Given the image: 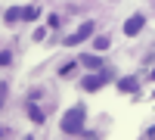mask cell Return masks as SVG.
Listing matches in <instances>:
<instances>
[{"label": "cell", "mask_w": 155, "mask_h": 140, "mask_svg": "<svg viewBox=\"0 0 155 140\" xmlns=\"http://www.w3.org/2000/svg\"><path fill=\"white\" fill-rule=\"evenodd\" d=\"M84 115H87V112H84V106H71L65 115H62L59 128L65 131V134H71V137H78V134L84 131Z\"/></svg>", "instance_id": "1"}, {"label": "cell", "mask_w": 155, "mask_h": 140, "mask_svg": "<svg viewBox=\"0 0 155 140\" xmlns=\"http://www.w3.org/2000/svg\"><path fill=\"white\" fill-rule=\"evenodd\" d=\"M109 78H112V72H109V69H99V75H84L81 84H84V90H99Z\"/></svg>", "instance_id": "2"}, {"label": "cell", "mask_w": 155, "mask_h": 140, "mask_svg": "<svg viewBox=\"0 0 155 140\" xmlns=\"http://www.w3.org/2000/svg\"><path fill=\"white\" fill-rule=\"evenodd\" d=\"M93 31H96V25H93V22H84L81 28H78L74 34H68V37H65V41H62V44H65V47H74V44L87 41V37H93Z\"/></svg>", "instance_id": "3"}, {"label": "cell", "mask_w": 155, "mask_h": 140, "mask_svg": "<svg viewBox=\"0 0 155 140\" xmlns=\"http://www.w3.org/2000/svg\"><path fill=\"white\" fill-rule=\"evenodd\" d=\"M143 25H146V16H143V12H137V16H130V19L124 22V34H127V37H137L140 31H143Z\"/></svg>", "instance_id": "4"}, {"label": "cell", "mask_w": 155, "mask_h": 140, "mask_svg": "<svg viewBox=\"0 0 155 140\" xmlns=\"http://www.w3.org/2000/svg\"><path fill=\"white\" fill-rule=\"evenodd\" d=\"M118 90H121V94H137V90H140V81H137V78H121V81H118Z\"/></svg>", "instance_id": "5"}, {"label": "cell", "mask_w": 155, "mask_h": 140, "mask_svg": "<svg viewBox=\"0 0 155 140\" xmlns=\"http://www.w3.org/2000/svg\"><path fill=\"white\" fill-rule=\"evenodd\" d=\"M81 62H84L87 69H93V72H99V69H102V59H99L96 53H87V56H81Z\"/></svg>", "instance_id": "6"}, {"label": "cell", "mask_w": 155, "mask_h": 140, "mask_svg": "<svg viewBox=\"0 0 155 140\" xmlns=\"http://www.w3.org/2000/svg\"><path fill=\"white\" fill-rule=\"evenodd\" d=\"M16 19H22V9H19V6H9V9L3 12V22H16Z\"/></svg>", "instance_id": "7"}, {"label": "cell", "mask_w": 155, "mask_h": 140, "mask_svg": "<svg viewBox=\"0 0 155 140\" xmlns=\"http://www.w3.org/2000/svg\"><path fill=\"white\" fill-rule=\"evenodd\" d=\"M109 44H112L109 34H96V37H93V47H96V50H109Z\"/></svg>", "instance_id": "8"}, {"label": "cell", "mask_w": 155, "mask_h": 140, "mask_svg": "<svg viewBox=\"0 0 155 140\" xmlns=\"http://www.w3.org/2000/svg\"><path fill=\"white\" fill-rule=\"evenodd\" d=\"M28 118H31V121H44V112L37 109L34 103H28Z\"/></svg>", "instance_id": "9"}, {"label": "cell", "mask_w": 155, "mask_h": 140, "mask_svg": "<svg viewBox=\"0 0 155 140\" xmlns=\"http://www.w3.org/2000/svg\"><path fill=\"white\" fill-rule=\"evenodd\" d=\"M37 16H41V9H37V6H25V9H22V19H37Z\"/></svg>", "instance_id": "10"}, {"label": "cell", "mask_w": 155, "mask_h": 140, "mask_svg": "<svg viewBox=\"0 0 155 140\" xmlns=\"http://www.w3.org/2000/svg\"><path fill=\"white\" fill-rule=\"evenodd\" d=\"M9 62H12V53H9V50H3V53H0V66H9Z\"/></svg>", "instance_id": "11"}, {"label": "cell", "mask_w": 155, "mask_h": 140, "mask_svg": "<svg viewBox=\"0 0 155 140\" xmlns=\"http://www.w3.org/2000/svg\"><path fill=\"white\" fill-rule=\"evenodd\" d=\"M152 81H155V72H152Z\"/></svg>", "instance_id": "12"}]
</instances>
